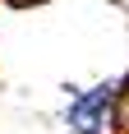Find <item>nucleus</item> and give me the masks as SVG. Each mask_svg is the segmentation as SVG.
<instances>
[{"label": "nucleus", "instance_id": "f257e3e1", "mask_svg": "<svg viewBox=\"0 0 129 134\" xmlns=\"http://www.w3.org/2000/svg\"><path fill=\"white\" fill-rule=\"evenodd\" d=\"M111 116H115V83H97L88 93L69 97L64 107V125L74 134H111Z\"/></svg>", "mask_w": 129, "mask_h": 134}, {"label": "nucleus", "instance_id": "f03ea898", "mask_svg": "<svg viewBox=\"0 0 129 134\" xmlns=\"http://www.w3.org/2000/svg\"><path fill=\"white\" fill-rule=\"evenodd\" d=\"M9 9H42V5H51V0H5Z\"/></svg>", "mask_w": 129, "mask_h": 134}]
</instances>
